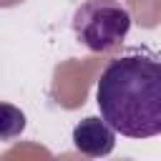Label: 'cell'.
<instances>
[{"instance_id": "1", "label": "cell", "mask_w": 161, "mask_h": 161, "mask_svg": "<svg viewBox=\"0 0 161 161\" xmlns=\"http://www.w3.org/2000/svg\"><path fill=\"white\" fill-rule=\"evenodd\" d=\"M101 116L126 138L161 133V55L131 50L113 58L96 86Z\"/></svg>"}, {"instance_id": "2", "label": "cell", "mask_w": 161, "mask_h": 161, "mask_svg": "<svg viewBox=\"0 0 161 161\" xmlns=\"http://www.w3.org/2000/svg\"><path fill=\"white\" fill-rule=\"evenodd\" d=\"M73 35L91 53L118 48L131 30V13L118 0H86L73 13Z\"/></svg>"}, {"instance_id": "3", "label": "cell", "mask_w": 161, "mask_h": 161, "mask_svg": "<svg viewBox=\"0 0 161 161\" xmlns=\"http://www.w3.org/2000/svg\"><path fill=\"white\" fill-rule=\"evenodd\" d=\"M73 146L91 158L108 156L116 146V128L103 116L101 118L88 116L73 128Z\"/></svg>"}]
</instances>
